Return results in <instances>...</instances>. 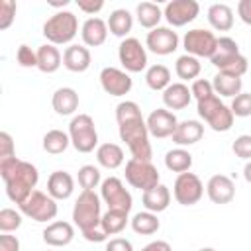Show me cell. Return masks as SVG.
<instances>
[{
    "label": "cell",
    "mask_w": 251,
    "mask_h": 251,
    "mask_svg": "<svg viewBox=\"0 0 251 251\" xmlns=\"http://www.w3.org/2000/svg\"><path fill=\"white\" fill-rule=\"evenodd\" d=\"M75 190V180L67 171H55L47 178V194L55 200H67L71 198Z\"/></svg>",
    "instance_id": "22"
},
{
    "label": "cell",
    "mask_w": 251,
    "mask_h": 251,
    "mask_svg": "<svg viewBox=\"0 0 251 251\" xmlns=\"http://www.w3.org/2000/svg\"><path fill=\"white\" fill-rule=\"evenodd\" d=\"M145 82L151 90L155 92H163L169 84H171V71L169 67L165 65H151L147 71H145Z\"/></svg>",
    "instance_id": "34"
},
{
    "label": "cell",
    "mask_w": 251,
    "mask_h": 251,
    "mask_svg": "<svg viewBox=\"0 0 251 251\" xmlns=\"http://www.w3.org/2000/svg\"><path fill=\"white\" fill-rule=\"evenodd\" d=\"M0 176L6 184V194L14 204H22L35 188L39 173L35 165L22 161L18 157L0 159Z\"/></svg>",
    "instance_id": "2"
},
{
    "label": "cell",
    "mask_w": 251,
    "mask_h": 251,
    "mask_svg": "<svg viewBox=\"0 0 251 251\" xmlns=\"http://www.w3.org/2000/svg\"><path fill=\"white\" fill-rule=\"evenodd\" d=\"M78 184L82 186V190H94L98 184H102V176H100L98 167L82 165L78 169Z\"/></svg>",
    "instance_id": "39"
},
{
    "label": "cell",
    "mask_w": 251,
    "mask_h": 251,
    "mask_svg": "<svg viewBox=\"0 0 251 251\" xmlns=\"http://www.w3.org/2000/svg\"><path fill=\"white\" fill-rule=\"evenodd\" d=\"M69 4V0H63V2H51V6H55V8H63V6H67Z\"/></svg>",
    "instance_id": "54"
},
{
    "label": "cell",
    "mask_w": 251,
    "mask_h": 251,
    "mask_svg": "<svg viewBox=\"0 0 251 251\" xmlns=\"http://www.w3.org/2000/svg\"><path fill=\"white\" fill-rule=\"evenodd\" d=\"M118 59L126 69V73H141L147 67V51L141 45V41L135 37L122 39L118 47Z\"/></svg>",
    "instance_id": "12"
},
{
    "label": "cell",
    "mask_w": 251,
    "mask_h": 251,
    "mask_svg": "<svg viewBox=\"0 0 251 251\" xmlns=\"http://www.w3.org/2000/svg\"><path fill=\"white\" fill-rule=\"evenodd\" d=\"M69 137H71V145L78 153H90V151L98 149L96 126H94V120L88 114H78L71 120Z\"/></svg>",
    "instance_id": "6"
},
{
    "label": "cell",
    "mask_w": 251,
    "mask_h": 251,
    "mask_svg": "<svg viewBox=\"0 0 251 251\" xmlns=\"http://www.w3.org/2000/svg\"><path fill=\"white\" fill-rule=\"evenodd\" d=\"M208 22L216 31H229L233 27V10L227 4H212L208 8Z\"/></svg>",
    "instance_id": "29"
},
{
    "label": "cell",
    "mask_w": 251,
    "mask_h": 251,
    "mask_svg": "<svg viewBox=\"0 0 251 251\" xmlns=\"http://www.w3.org/2000/svg\"><path fill=\"white\" fill-rule=\"evenodd\" d=\"M198 12H200V4L196 0H173L165 6L163 18L169 22V25L182 27V25L194 22Z\"/></svg>",
    "instance_id": "13"
},
{
    "label": "cell",
    "mask_w": 251,
    "mask_h": 251,
    "mask_svg": "<svg viewBox=\"0 0 251 251\" xmlns=\"http://www.w3.org/2000/svg\"><path fill=\"white\" fill-rule=\"evenodd\" d=\"M129 212H122V210H108L106 214H102V222L100 227L104 229L106 235H118L120 231H124V227L127 226Z\"/></svg>",
    "instance_id": "36"
},
{
    "label": "cell",
    "mask_w": 251,
    "mask_h": 251,
    "mask_svg": "<svg viewBox=\"0 0 251 251\" xmlns=\"http://www.w3.org/2000/svg\"><path fill=\"white\" fill-rule=\"evenodd\" d=\"M100 196L94 190H82L73 208V222L80 229V233H88L100 229L102 214H100Z\"/></svg>",
    "instance_id": "3"
},
{
    "label": "cell",
    "mask_w": 251,
    "mask_h": 251,
    "mask_svg": "<svg viewBox=\"0 0 251 251\" xmlns=\"http://www.w3.org/2000/svg\"><path fill=\"white\" fill-rule=\"evenodd\" d=\"M16 59L22 67L29 69V67H37V51H33L29 45H20L16 51Z\"/></svg>",
    "instance_id": "46"
},
{
    "label": "cell",
    "mask_w": 251,
    "mask_h": 251,
    "mask_svg": "<svg viewBox=\"0 0 251 251\" xmlns=\"http://www.w3.org/2000/svg\"><path fill=\"white\" fill-rule=\"evenodd\" d=\"M218 71L220 73H227V75H235V76H243L247 73V59L239 53V55L227 59L226 63H222L218 67Z\"/></svg>",
    "instance_id": "41"
},
{
    "label": "cell",
    "mask_w": 251,
    "mask_h": 251,
    "mask_svg": "<svg viewBox=\"0 0 251 251\" xmlns=\"http://www.w3.org/2000/svg\"><path fill=\"white\" fill-rule=\"evenodd\" d=\"M20 212L27 218H31L33 222H49L55 220L59 208H57V200L51 198L49 194L41 192V190H33L22 204H20Z\"/></svg>",
    "instance_id": "7"
},
{
    "label": "cell",
    "mask_w": 251,
    "mask_h": 251,
    "mask_svg": "<svg viewBox=\"0 0 251 251\" xmlns=\"http://www.w3.org/2000/svg\"><path fill=\"white\" fill-rule=\"evenodd\" d=\"M216 43H218V37L212 31L202 29V27L188 29L182 37V47H184L186 55H192L196 59H200V57L210 59L216 51Z\"/></svg>",
    "instance_id": "11"
},
{
    "label": "cell",
    "mask_w": 251,
    "mask_h": 251,
    "mask_svg": "<svg viewBox=\"0 0 251 251\" xmlns=\"http://www.w3.org/2000/svg\"><path fill=\"white\" fill-rule=\"evenodd\" d=\"M100 198L108 206V210H122L129 212L133 206V198L129 190L124 186V182L118 176H108L100 184Z\"/></svg>",
    "instance_id": "9"
},
{
    "label": "cell",
    "mask_w": 251,
    "mask_h": 251,
    "mask_svg": "<svg viewBox=\"0 0 251 251\" xmlns=\"http://www.w3.org/2000/svg\"><path fill=\"white\" fill-rule=\"evenodd\" d=\"M147 129H149V135L157 137V139H165V137H173L176 126H178V120L176 116L167 110V108H157L153 110L149 116H147Z\"/></svg>",
    "instance_id": "16"
},
{
    "label": "cell",
    "mask_w": 251,
    "mask_h": 251,
    "mask_svg": "<svg viewBox=\"0 0 251 251\" xmlns=\"http://www.w3.org/2000/svg\"><path fill=\"white\" fill-rule=\"evenodd\" d=\"M206 194L214 204H229L235 198V184L226 175H214L206 184Z\"/></svg>",
    "instance_id": "17"
},
{
    "label": "cell",
    "mask_w": 251,
    "mask_h": 251,
    "mask_svg": "<svg viewBox=\"0 0 251 251\" xmlns=\"http://www.w3.org/2000/svg\"><path fill=\"white\" fill-rule=\"evenodd\" d=\"M51 251H53V249H51Z\"/></svg>",
    "instance_id": "56"
},
{
    "label": "cell",
    "mask_w": 251,
    "mask_h": 251,
    "mask_svg": "<svg viewBox=\"0 0 251 251\" xmlns=\"http://www.w3.org/2000/svg\"><path fill=\"white\" fill-rule=\"evenodd\" d=\"M192 92L184 82H171L163 90V104L167 110H182L190 104Z\"/></svg>",
    "instance_id": "23"
},
{
    "label": "cell",
    "mask_w": 251,
    "mask_h": 251,
    "mask_svg": "<svg viewBox=\"0 0 251 251\" xmlns=\"http://www.w3.org/2000/svg\"><path fill=\"white\" fill-rule=\"evenodd\" d=\"M41 145H43V151H47L49 155H61L71 145V137H69V133H65L61 129H49L43 135Z\"/></svg>",
    "instance_id": "35"
},
{
    "label": "cell",
    "mask_w": 251,
    "mask_h": 251,
    "mask_svg": "<svg viewBox=\"0 0 251 251\" xmlns=\"http://www.w3.org/2000/svg\"><path fill=\"white\" fill-rule=\"evenodd\" d=\"M116 122L120 127V139L127 145L131 159L151 161L153 149L149 141L147 122L141 116L139 106L133 100H124L116 106Z\"/></svg>",
    "instance_id": "1"
},
{
    "label": "cell",
    "mask_w": 251,
    "mask_h": 251,
    "mask_svg": "<svg viewBox=\"0 0 251 251\" xmlns=\"http://www.w3.org/2000/svg\"><path fill=\"white\" fill-rule=\"evenodd\" d=\"M8 157H16L14 141L8 131H2L0 133V159H8Z\"/></svg>",
    "instance_id": "47"
},
{
    "label": "cell",
    "mask_w": 251,
    "mask_h": 251,
    "mask_svg": "<svg viewBox=\"0 0 251 251\" xmlns=\"http://www.w3.org/2000/svg\"><path fill=\"white\" fill-rule=\"evenodd\" d=\"M0 251H20V241L16 235L2 233L0 235Z\"/></svg>",
    "instance_id": "50"
},
{
    "label": "cell",
    "mask_w": 251,
    "mask_h": 251,
    "mask_svg": "<svg viewBox=\"0 0 251 251\" xmlns=\"http://www.w3.org/2000/svg\"><path fill=\"white\" fill-rule=\"evenodd\" d=\"M63 65V57L59 53V49L51 43H43L37 47V69L45 75H51L55 71H59V67Z\"/></svg>",
    "instance_id": "26"
},
{
    "label": "cell",
    "mask_w": 251,
    "mask_h": 251,
    "mask_svg": "<svg viewBox=\"0 0 251 251\" xmlns=\"http://www.w3.org/2000/svg\"><path fill=\"white\" fill-rule=\"evenodd\" d=\"M16 2L14 0H0V29H8L16 18Z\"/></svg>",
    "instance_id": "43"
},
{
    "label": "cell",
    "mask_w": 251,
    "mask_h": 251,
    "mask_svg": "<svg viewBox=\"0 0 251 251\" xmlns=\"http://www.w3.org/2000/svg\"><path fill=\"white\" fill-rule=\"evenodd\" d=\"M200 71H202L200 61L196 57H192V55H186V53L180 55L176 59V63H175V73H176V76L180 80H192L194 82V78L200 75Z\"/></svg>",
    "instance_id": "38"
},
{
    "label": "cell",
    "mask_w": 251,
    "mask_h": 251,
    "mask_svg": "<svg viewBox=\"0 0 251 251\" xmlns=\"http://www.w3.org/2000/svg\"><path fill=\"white\" fill-rule=\"evenodd\" d=\"M104 251H133V245L126 237H114V239H110L106 243V249Z\"/></svg>",
    "instance_id": "48"
},
{
    "label": "cell",
    "mask_w": 251,
    "mask_h": 251,
    "mask_svg": "<svg viewBox=\"0 0 251 251\" xmlns=\"http://www.w3.org/2000/svg\"><path fill=\"white\" fill-rule=\"evenodd\" d=\"M135 16H137L139 25L151 31V29L159 27V22L163 18V10L153 2H141L135 8Z\"/></svg>",
    "instance_id": "31"
},
{
    "label": "cell",
    "mask_w": 251,
    "mask_h": 251,
    "mask_svg": "<svg viewBox=\"0 0 251 251\" xmlns=\"http://www.w3.org/2000/svg\"><path fill=\"white\" fill-rule=\"evenodd\" d=\"M173 196L182 206H194L204 196V184L194 173H180L173 184Z\"/></svg>",
    "instance_id": "10"
},
{
    "label": "cell",
    "mask_w": 251,
    "mask_h": 251,
    "mask_svg": "<svg viewBox=\"0 0 251 251\" xmlns=\"http://www.w3.org/2000/svg\"><path fill=\"white\" fill-rule=\"evenodd\" d=\"M124 159H126L124 157V149L118 143H102L96 149V161L104 169L114 171L120 165H124Z\"/></svg>",
    "instance_id": "28"
},
{
    "label": "cell",
    "mask_w": 251,
    "mask_h": 251,
    "mask_svg": "<svg viewBox=\"0 0 251 251\" xmlns=\"http://www.w3.org/2000/svg\"><path fill=\"white\" fill-rule=\"evenodd\" d=\"M145 47L155 55H171L178 49V35L171 27H155L145 37Z\"/></svg>",
    "instance_id": "15"
},
{
    "label": "cell",
    "mask_w": 251,
    "mask_h": 251,
    "mask_svg": "<svg viewBox=\"0 0 251 251\" xmlns=\"http://www.w3.org/2000/svg\"><path fill=\"white\" fill-rule=\"evenodd\" d=\"M106 24H108V29H110L112 35L126 39V35H127V33L131 31V27H133V16H131L126 8H118V10H114V12L110 14V18H108Z\"/></svg>",
    "instance_id": "30"
},
{
    "label": "cell",
    "mask_w": 251,
    "mask_h": 251,
    "mask_svg": "<svg viewBox=\"0 0 251 251\" xmlns=\"http://www.w3.org/2000/svg\"><path fill=\"white\" fill-rule=\"evenodd\" d=\"M165 167L173 173H188L192 167V155L184 147H176L165 153Z\"/></svg>",
    "instance_id": "32"
},
{
    "label": "cell",
    "mask_w": 251,
    "mask_h": 251,
    "mask_svg": "<svg viewBox=\"0 0 251 251\" xmlns=\"http://www.w3.org/2000/svg\"><path fill=\"white\" fill-rule=\"evenodd\" d=\"M235 55H239V45H237V41L231 39V37H220L218 43H216V51H214V55L210 57V63L218 69L222 63H226L227 59H231V57H235Z\"/></svg>",
    "instance_id": "37"
},
{
    "label": "cell",
    "mask_w": 251,
    "mask_h": 251,
    "mask_svg": "<svg viewBox=\"0 0 251 251\" xmlns=\"http://www.w3.org/2000/svg\"><path fill=\"white\" fill-rule=\"evenodd\" d=\"M243 178L251 184V161H247V163H245V167H243Z\"/></svg>",
    "instance_id": "53"
},
{
    "label": "cell",
    "mask_w": 251,
    "mask_h": 251,
    "mask_svg": "<svg viewBox=\"0 0 251 251\" xmlns=\"http://www.w3.org/2000/svg\"><path fill=\"white\" fill-rule=\"evenodd\" d=\"M90 63H92V57H90L88 47H84V45L71 43L63 51V65L71 73H84V71H88Z\"/></svg>",
    "instance_id": "18"
},
{
    "label": "cell",
    "mask_w": 251,
    "mask_h": 251,
    "mask_svg": "<svg viewBox=\"0 0 251 251\" xmlns=\"http://www.w3.org/2000/svg\"><path fill=\"white\" fill-rule=\"evenodd\" d=\"M141 251H173V247L167 243V241H163V239H157V241H151V243H147Z\"/></svg>",
    "instance_id": "52"
},
{
    "label": "cell",
    "mask_w": 251,
    "mask_h": 251,
    "mask_svg": "<svg viewBox=\"0 0 251 251\" xmlns=\"http://www.w3.org/2000/svg\"><path fill=\"white\" fill-rule=\"evenodd\" d=\"M75 239V227L69 222H51L43 229V241L49 247H67Z\"/></svg>",
    "instance_id": "20"
},
{
    "label": "cell",
    "mask_w": 251,
    "mask_h": 251,
    "mask_svg": "<svg viewBox=\"0 0 251 251\" xmlns=\"http://www.w3.org/2000/svg\"><path fill=\"white\" fill-rule=\"evenodd\" d=\"M231 114L235 118H247L251 116V92H241L231 100Z\"/></svg>",
    "instance_id": "42"
},
{
    "label": "cell",
    "mask_w": 251,
    "mask_h": 251,
    "mask_svg": "<svg viewBox=\"0 0 251 251\" xmlns=\"http://www.w3.org/2000/svg\"><path fill=\"white\" fill-rule=\"evenodd\" d=\"M126 180L133 188H139L141 192H145L159 184V171L151 161L129 159L126 163Z\"/></svg>",
    "instance_id": "8"
},
{
    "label": "cell",
    "mask_w": 251,
    "mask_h": 251,
    "mask_svg": "<svg viewBox=\"0 0 251 251\" xmlns=\"http://www.w3.org/2000/svg\"><path fill=\"white\" fill-rule=\"evenodd\" d=\"M78 33V18L69 12L61 10L53 14L43 24V35L51 45H69Z\"/></svg>",
    "instance_id": "4"
},
{
    "label": "cell",
    "mask_w": 251,
    "mask_h": 251,
    "mask_svg": "<svg viewBox=\"0 0 251 251\" xmlns=\"http://www.w3.org/2000/svg\"><path fill=\"white\" fill-rule=\"evenodd\" d=\"M202 135H204V126L198 120H184V122H178L173 133V143H176L178 147L194 145L202 139Z\"/></svg>",
    "instance_id": "21"
},
{
    "label": "cell",
    "mask_w": 251,
    "mask_h": 251,
    "mask_svg": "<svg viewBox=\"0 0 251 251\" xmlns=\"http://www.w3.org/2000/svg\"><path fill=\"white\" fill-rule=\"evenodd\" d=\"M20 226H22V212H16L14 208L0 210V231L2 233L16 231Z\"/></svg>",
    "instance_id": "40"
},
{
    "label": "cell",
    "mask_w": 251,
    "mask_h": 251,
    "mask_svg": "<svg viewBox=\"0 0 251 251\" xmlns=\"http://www.w3.org/2000/svg\"><path fill=\"white\" fill-rule=\"evenodd\" d=\"M231 151L235 153V157L251 161V135L243 133V135L235 137V141L231 143Z\"/></svg>",
    "instance_id": "44"
},
{
    "label": "cell",
    "mask_w": 251,
    "mask_h": 251,
    "mask_svg": "<svg viewBox=\"0 0 251 251\" xmlns=\"http://www.w3.org/2000/svg\"><path fill=\"white\" fill-rule=\"evenodd\" d=\"M212 86H214V92L216 94L226 96V98H235L237 94H241L243 80H241V76H235V75H227V73H220L218 71V75L212 80Z\"/></svg>",
    "instance_id": "27"
},
{
    "label": "cell",
    "mask_w": 251,
    "mask_h": 251,
    "mask_svg": "<svg viewBox=\"0 0 251 251\" xmlns=\"http://www.w3.org/2000/svg\"><path fill=\"white\" fill-rule=\"evenodd\" d=\"M100 86L110 96H126L131 90L133 82L129 73L116 67H104L100 71Z\"/></svg>",
    "instance_id": "14"
},
{
    "label": "cell",
    "mask_w": 251,
    "mask_h": 251,
    "mask_svg": "<svg viewBox=\"0 0 251 251\" xmlns=\"http://www.w3.org/2000/svg\"><path fill=\"white\" fill-rule=\"evenodd\" d=\"M190 92H192V98H196V102L198 100H204V98H208L212 94H216L212 82L206 80V78H196L192 82V86H190Z\"/></svg>",
    "instance_id": "45"
},
{
    "label": "cell",
    "mask_w": 251,
    "mask_h": 251,
    "mask_svg": "<svg viewBox=\"0 0 251 251\" xmlns=\"http://www.w3.org/2000/svg\"><path fill=\"white\" fill-rule=\"evenodd\" d=\"M76 6H78V10H82L84 14L94 16V14H98V12L104 8V2H102V0H78Z\"/></svg>",
    "instance_id": "49"
},
{
    "label": "cell",
    "mask_w": 251,
    "mask_h": 251,
    "mask_svg": "<svg viewBox=\"0 0 251 251\" xmlns=\"http://www.w3.org/2000/svg\"><path fill=\"white\" fill-rule=\"evenodd\" d=\"M196 112L198 116L214 129V131H229L231 126H233V114H231V108L226 106L218 94H212L204 100H198L196 104Z\"/></svg>",
    "instance_id": "5"
},
{
    "label": "cell",
    "mask_w": 251,
    "mask_h": 251,
    "mask_svg": "<svg viewBox=\"0 0 251 251\" xmlns=\"http://www.w3.org/2000/svg\"><path fill=\"white\" fill-rule=\"evenodd\" d=\"M108 24L102 18H88L84 20L82 27H80V37L82 43L88 47H100L104 45L106 37H108Z\"/></svg>",
    "instance_id": "19"
},
{
    "label": "cell",
    "mask_w": 251,
    "mask_h": 251,
    "mask_svg": "<svg viewBox=\"0 0 251 251\" xmlns=\"http://www.w3.org/2000/svg\"><path fill=\"white\" fill-rule=\"evenodd\" d=\"M198 251H216L214 247H202V249H198Z\"/></svg>",
    "instance_id": "55"
},
{
    "label": "cell",
    "mask_w": 251,
    "mask_h": 251,
    "mask_svg": "<svg viewBox=\"0 0 251 251\" xmlns=\"http://www.w3.org/2000/svg\"><path fill=\"white\" fill-rule=\"evenodd\" d=\"M51 104L59 116H73L78 108V94L71 86H61L53 92Z\"/></svg>",
    "instance_id": "25"
},
{
    "label": "cell",
    "mask_w": 251,
    "mask_h": 251,
    "mask_svg": "<svg viewBox=\"0 0 251 251\" xmlns=\"http://www.w3.org/2000/svg\"><path fill=\"white\" fill-rule=\"evenodd\" d=\"M237 16L243 24L251 25V0H239L237 2Z\"/></svg>",
    "instance_id": "51"
},
{
    "label": "cell",
    "mask_w": 251,
    "mask_h": 251,
    "mask_svg": "<svg viewBox=\"0 0 251 251\" xmlns=\"http://www.w3.org/2000/svg\"><path fill=\"white\" fill-rule=\"evenodd\" d=\"M129 224H131V229H133L135 233H139V235L157 233L159 227H161V222H159L157 214L147 212V210H145V212H137V214L129 220Z\"/></svg>",
    "instance_id": "33"
},
{
    "label": "cell",
    "mask_w": 251,
    "mask_h": 251,
    "mask_svg": "<svg viewBox=\"0 0 251 251\" xmlns=\"http://www.w3.org/2000/svg\"><path fill=\"white\" fill-rule=\"evenodd\" d=\"M141 202H143L147 212H153V214L165 212L171 204V190L159 182L157 186H153L141 194Z\"/></svg>",
    "instance_id": "24"
}]
</instances>
